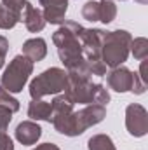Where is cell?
<instances>
[{"instance_id": "obj_1", "label": "cell", "mask_w": 148, "mask_h": 150, "mask_svg": "<svg viewBox=\"0 0 148 150\" xmlns=\"http://www.w3.org/2000/svg\"><path fill=\"white\" fill-rule=\"evenodd\" d=\"M80 25L77 21H65L52 35V42L58 49V56L66 68L68 75L75 77H87L91 79V70L84 59L82 45L78 38Z\"/></svg>"}, {"instance_id": "obj_2", "label": "cell", "mask_w": 148, "mask_h": 150, "mask_svg": "<svg viewBox=\"0 0 148 150\" xmlns=\"http://www.w3.org/2000/svg\"><path fill=\"white\" fill-rule=\"evenodd\" d=\"M105 117H106V107L91 103V105H85L84 108H80L78 112H70L52 117L51 124L54 126V129L58 133L73 138V136H80L89 127L103 122Z\"/></svg>"}, {"instance_id": "obj_3", "label": "cell", "mask_w": 148, "mask_h": 150, "mask_svg": "<svg viewBox=\"0 0 148 150\" xmlns=\"http://www.w3.org/2000/svg\"><path fill=\"white\" fill-rule=\"evenodd\" d=\"M63 94L73 103L80 105H103L106 107L110 101V93L103 84H96L87 77H75L66 74V87Z\"/></svg>"}, {"instance_id": "obj_4", "label": "cell", "mask_w": 148, "mask_h": 150, "mask_svg": "<svg viewBox=\"0 0 148 150\" xmlns=\"http://www.w3.org/2000/svg\"><path fill=\"white\" fill-rule=\"evenodd\" d=\"M131 40L132 35L127 30H101V59L106 68L120 67L127 61Z\"/></svg>"}, {"instance_id": "obj_5", "label": "cell", "mask_w": 148, "mask_h": 150, "mask_svg": "<svg viewBox=\"0 0 148 150\" xmlns=\"http://www.w3.org/2000/svg\"><path fill=\"white\" fill-rule=\"evenodd\" d=\"M78 38L82 45L84 59L92 75L103 77L106 75V65L101 59V30L99 28H84L80 25Z\"/></svg>"}, {"instance_id": "obj_6", "label": "cell", "mask_w": 148, "mask_h": 150, "mask_svg": "<svg viewBox=\"0 0 148 150\" xmlns=\"http://www.w3.org/2000/svg\"><path fill=\"white\" fill-rule=\"evenodd\" d=\"M66 87V70L51 67L38 74L30 82V96L32 100H42L44 96H56L63 93Z\"/></svg>"}, {"instance_id": "obj_7", "label": "cell", "mask_w": 148, "mask_h": 150, "mask_svg": "<svg viewBox=\"0 0 148 150\" xmlns=\"http://www.w3.org/2000/svg\"><path fill=\"white\" fill-rule=\"evenodd\" d=\"M32 74H33V63L26 56L18 54L12 58V61H9L7 68L4 70L0 86L5 91H9L11 94L21 93Z\"/></svg>"}, {"instance_id": "obj_8", "label": "cell", "mask_w": 148, "mask_h": 150, "mask_svg": "<svg viewBox=\"0 0 148 150\" xmlns=\"http://www.w3.org/2000/svg\"><path fill=\"white\" fill-rule=\"evenodd\" d=\"M125 127L131 136L141 138L148 133V112L140 103H131L125 108Z\"/></svg>"}, {"instance_id": "obj_9", "label": "cell", "mask_w": 148, "mask_h": 150, "mask_svg": "<svg viewBox=\"0 0 148 150\" xmlns=\"http://www.w3.org/2000/svg\"><path fill=\"white\" fill-rule=\"evenodd\" d=\"M106 82L108 87L115 93H127L132 89V82H134V72L129 70L127 67H115L110 68V72L106 74Z\"/></svg>"}, {"instance_id": "obj_10", "label": "cell", "mask_w": 148, "mask_h": 150, "mask_svg": "<svg viewBox=\"0 0 148 150\" xmlns=\"http://www.w3.org/2000/svg\"><path fill=\"white\" fill-rule=\"evenodd\" d=\"M42 5V14L45 23L51 25H63L68 11V0H38Z\"/></svg>"}, {"instance_id": "obj_11", "label": "cell", "mask_w": 148, "mask_h": 150, "mask_svg": "<svg viewBox=\"0 0 148 150\" xmlns=\"http://www.w3.org/2000/svg\"><path fill=\"white\" fill-rule=\"evenodd\" d=\"M19 21H23L25 23V26H26V30L28 32H32V33H38V32H42L44 30V26L47 25L45 23V19H44V14H42V11L37 9L32 2H28V0H25L23 2V9H21V19Z\"/></svg>"}, {"instance_id": "obj_12", "label": "cell", "mask_w": 148, "mask_h": 150, "mask_svg": "<svg viewBox=\"0 0 148 150\" xmlns=\"http://www.w3.org/2000/svg\"><path fill=\"white\" fill-rule=\"evenodd\" d=\"M14 136L21 145H35L42 136V127L35 120H23L21 124H18Z\"/></svg>"}, {"instance_id": "obj_13", "label": "cell", "mask_w": 148, "mask_h": 150, "mask_svg": "<svg viewBox=\"0 0 148 150\" xmlns=\"http://www.w3.org/2000/svg\"><path fill=\"white\" fill-rule=\"evenodd\" d=\"M23 2L25 0L16 4H0V30H12L19 23Z\"/></svg>"}, {"instance_id": "obj_14", "label": "cell", "mask_w": 148, "mask_h": 150, "mask_svg": "<svg viewBox=\"0 0 148 150\" xmlns=\"http://www.w3.org/2000/svg\"><path fill=\"white\" fill-rule=\"evenodd\" d=\"M23 56H26L32 63H38L47 56V42L42 37L28 38L23 44Z\"/></svg>"}, {"instance_id": "obj_15", "label": "cell", "mask_w": 148, "mask_h": 150, "mask_svg": "<svg viewBox=\"0 0 148 150\" xmlns=\"http://www.w3.org/2000/svg\"><path fill=\"white\" fill-rule=\"evenodd\" d=\"M51 101H44V100H32L28 105V117L32 120H51Z\"/></svg>"}, {"instance_id": "obj_16", "label": "cell", "mask_w": 148, "mask_h": 150, "mask_svg": "<svg viewBox=\"0 0 148 150\" xmlns=\"http://www.w3.org/2000/svg\"><path fill=\"white\" fill-rule=\"evenodd\" d=\"M87 149L89 150H117L113 140L108 134H94L89 138L87 142Z\"/></svg>"}, {"instance_id": "obj_17", "label": "cell", "mask_w": 148, "mask_h": 150, "mask_svg": "<svg viewBox=\"0 0 148 150\" xmlns=\"http://www.w3.org/2000/svg\"><path fill=\"white\" fill-rule=\"evenodd\" d=\"M117 18V5L113 0H101L99 2V21L108 25Z\"/></svg>"}, {"instance_id": "obj_18", "label": "cell", "mask_w": 148, "mask_h": 150, "mask_svg": "<svg viewBox=\"0 0 148 150\" xmlns=\"http://www.w3.org/2000/svg\"><path fill=\"white\" fill-rule=\"evenodd\" d=\"M129 54H132L136 59H147L148 56V40L145 37H138L131 40V47H129Z\"/></svg>"}, {"instance_id": "obj_19", "label": "cell", "mask_w": 148, "mask_h": 150, "mask_svg": "<svg viewBox=\"0 0 148 150\" xmlns=\"http://www.w3.org/2000/svg\"><path fill=\"white\" fill-rule=\"evenodd\" d=\"M82 18L91 23L99 21V2H94V0L85 2L82 5Z\"/></svg>"}, {"instance_id": "obj_20", "label": "cell", "mask_w": 148, "mask_h": 150, "mask_svg": "<svg viewBox=\"0 0 148 150\" xmlns=\"http://www.w3.org/2000/svg\"><path fill=\"white\" fill-rule=\"evenodd\" d=\"M0 105L2 107H5V108H9L12 113H16L19 108H21V105H19V101L9 93V91H5L2 86H0Z\"/></svg>"}, {"instance_id": "obj_21", "label": "cell", "mask_w": 148, "mask_h": 150, "mask_svg": "<svg viewBox=\"0 0 148 150\" xmlns=\"http://www.w3.org/2000/svg\"><path fill=\"white\" fill-rule=\"evenodd\" d=\"M11 120H12V112L0 105V131H7Z\"/></svg>"}, {"instance_id": "obj_22", "label": "cell", "mask_w": 148, "mask_h": 150, "mask_svg": "<svg viewBox=\"0 0 148 150\" xmlns=\"http://www.w3.org/2000/svg\"><path fill=\"white\" fill-rule=\"evenodd\" d=\"M0 150H14L12 138L5 131H0Z\"/></svg>"}, {"instance_id": "obj_23", "label": "cell", "mask_w": 148, "mask_h": 150, "mask_svg": "<svg viewBox=\"0 0 148 150\" xmlns=\"http://www.w3.org/2000/svg\"><path fill=\"white\" fill-rule=\"evenodd\" d=\"M7 52H9V40L4 37V35H0V70H2V67L5 63Z\"/></svg>"}, {"instance_id": "obj_24", "label": "cell", "mask_w": 148, "mask_h": 150, "mask_svg": "<svg viewBox=\"0 0 148 150\" xmlns=\"http://www.w3.org/2000/svg\"><path fill=\"white\" fill-rule=\"evenodd\" d=\"M32 150H61L56 143H42V145H37L35 149Z\"/></svg>"}, {"instance_id": "obj_25", "label": "cell", "mask_w": 148, "mask_h": 150, "mask_svg": "<svg viewBox=\"0 0 148 150\" xmlns=\"http://www.w3.org/2000/svg\"><path fill=\"white\" fill-rule=\"evenodd\" d=\"M16 2H19V0H2V4H16Z\"/></svg>"}, {"instance_id": "obj_26", "label": "cell", "mask_w": 148, "mask_h": 150, "mask_svg": "<svg viewBox=\"0 0 148 150\" xmlns=\"http://www.w3.org/2000/svg\"><path fill=\"white\" fill-rule=\"evenodd\" d=\"M138 4H148V0H136Z\"/></svg>"}, {"instance_id": "obj_27", "label": "cell", "mask_w": 148, "mask_h": 150, "mask_svg": "<svg viewBox=\"0 0 148 150\" xmlns=\"http://www.w3.org/2000/svg\"><path fill=\"white\" fill-rule=\"evenodd\" d=\"M122 2H124V0H122Z\"/></svg>"}]
</instances>
